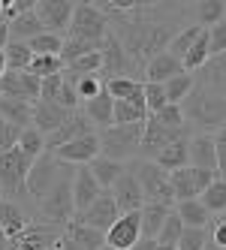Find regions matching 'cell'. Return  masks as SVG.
Returning <instances> with one entry per match:
<instances>
[{"instance_id":"6da1fadb","label":"cell","mask_w":226,"mask_h":250,"mask_svg":"<svg viewBox=\"0 0 226 250\" xmlns=\"http://www.w3.org/2000/svg\"><path fill=\"white\" fill-rule=\"evenodd\" d=\"M181 109H184L190 130L211 133V136L226 130V97H220L217 91H211V87H205L199 82L193 87V94L181 103Z\"/></svg>"},{"instance_id":"7a4b0ae2","label":"cell","mask_w":226,"mask_h":250,"mask_svg":"<svg viewBox=\"0 0 226 250\" xmlns=\"http://www.w3.org/2000/svg\"><path fill=\"white\" fill-rule=\"evenodd\" d=\"M73 175H76V166H66V172L61 175V181L55 184V190H51L45 199L37 205V208H40V220H42V223H51V226L66 229V223L76 217Z\"/></svg>"},{"instance_id":"3957f363","label":"cell","mask_w":226,"mask_h":250,"mask_svg":"<svg viewBox=\"0 0 226 250\" xmlns=\"http://www.w3.org/2000/svg\"><path fill=\"white\" fill-rule=\"evenodd\" d=\"M145 124H115L109 130H100L103 157H112L118 163H127V160H133L136 154H142Z\"/></svg>"},{"instance_id":"277c9868","label":"cell","mask_w":226,"mask_h":250,"mask_svg":"<svg viewBox=\"0 0 226 250\" xmlns=\"http://www.w3.org/2000/svg\"><path fill=\"white\" fill-rule=\"evenodd\" d=\"M130 169L136 172L139 184H142V193H145V205L148 202H157V205H172L175 208V190H172V175L166 169H160L154 160H133Z\"/></svg>"},{"instance_id":"5b68a950","label":"cell","mask_w":226,"mask_h":250,"mask_svg":"<svg viewBox=\"0 0 226 250\" xmlns=\"http://www.w3.org/2000/svg\"><path fill=\"white\" fill-rule=\"evenodd\" d=\"M33 169V160L21 151L12 148L0 157V199L19 202L21 196H27V175Z\"/></svg>"},{"instance_id":"8992f818","label":"cell","mask_w":226,"mask_h":250,"mask_svg":"<svg viewBox=\"0 0 226 250\" xmlns=\"http://www.w3.org/2000/svg\"><path fill=\"white\" fill-rule=\"evenodd\" d=\"M112 30L109 15L97 3H76V15L69 24L66 40H82V42H103Z\"/></svg>"},{"instance_id":"52a82bcc","label":"cell","mask_w":226,"mask_h":250,"mask_svg":"<svg viewBox=\"0 0 226 250\" xmlns=\"http://www.w3.org/2000/svg\"><path fill=\"white\" fill-rule=\"evenodd\" d=\"M66 166L69 163H61L51 151H45L40 160H33V169L27 175V199H33L40 205L45 196L55 190V184L61 181V175L66 172Z\"/></svg>"},{"instance_id":"ba28073f","label":"cell","mask_w":226,"mask_h":250,"mask_svg":"<svg viewBox=\"0 0 226 250\" xmlns=\"http://www.w3.org/2000/svg\"><path fill=\"white\" fill-rule=\"evenodd\" d=\"M172 175V190H175V199L187 202V199H202V193L217 181V172H208V169H196V166H187L178 172H169ZM175 202V205H178Z\"/></svg>"},{"instance_id":"9c48e42d","label":"cell","mask_w":226,"mask_h":250,"mask_svg":"<svg viewBox=\"0 0 226 250\" xmlns=\"http://www.w3.org/2000/svg\"><path fill=\"white\" fill-rule=\"evenodd\" d=\"M190 136H193V133H190V127L175 130V127H163L160 121L148 118V124H145V139H142V160H154L163 148L175 145V142H181V139H190Z\"/></svg>"},{"instance_id":"30bf717a","label":"cell","mask_w":226,"mask_h":250,"mask_svg":"<svg viewBox=\"0 0 226 250\" xmlns=\"http://www.w3.org/2000/svg\"><path fill=\"white\" fill-rule=\"evenodd\" d=\"M40 21L45 27V33H69V24H73V15H76V3L73 0H37V9Z\"/></svg>"},{"instance_id":"8fae6325","label":"cell","mask_w":226,"mask_h":250,"mask_svg":"<svg viewBox=\"0 0 226 250\" xmlns=\"http://www.w3.org/2000/svg\"><path fill=\"white\" fill-rule=\"evenodd\" d=\"M139 241H142V211L121 214L115 226L106 232V244L118 247V250H133Z\"/></svg>"},{"instance_id":"7c38bea8","label":"cell","mask_w":226,"mask_h":250,"mask_svg":"<svg viewBox=\"0 0 226 250\" xmlns=\"http://www.w3.org/2000/svg\"><path fill=\"white\" fill-rule=\"evenodd\" d=\"M40 94H42V82L33 76V73H19V69H9V73L0 79V97L37 103Z\"/></svg>"},{"instance_id":"4fadbf2b","label":"cell","mask_w":226,"mask_h":250,"mask_svg":"<svg viewBox=\"0 0 226 250\" xmlns=\"http://www.w3.org/2000/svg\"><path fill=\"white\" fill-rule=\"evenodd\" d=\"M91 133H97V127L88 121V115H84V112L79 109V112L69 115V121L63 124V127H61L58 133H51V136L45 139V151L58 154L63 145H69V142H76V139H82V136H91Z\"/></svg>"},{"instance_id":"5bb4252c","label":"cell","mask_w":226,"mask_h":250,"mask_svg":"<svg viewBox=\"0 0 226 250\" xmlns=\"http://www.w3.org/2000/svg\"><path fill=\"white\" fill-rule=\"evenodd\" d=\"M100 154H103L100 133H91V136H82L76 142H69V145H63L55 157L61 163H69V166H91Z\"/></svg>"},{"instance_id":"9a60e30c","label":"cell","mask_w":226,"mask_h":250,"mask_svg":"<svg viewBox=\"0 0 226 250\" xmlns=\"http://www.w3.org/2000/svg\"><path fill=\"white\" fill-rule=\"evenodd\" d=\"M112 196H115V202H118L121 214H130V211H142V208H145L142 184H139V178H136V172L130 169V163H127V172L121 175L118 184L112 187Z\"/></svg>"},{"instance_id":"2e32d148","label":"cell","mask_w":226,"mask_h":250,"mask_svg":"<svg viewBox=\"0 0 226 250\" xmlns=\"http://www.w3.org/2000/svg\"><path fill=\"white\" fill-rule=\"evenodd\" d=\"M106 193L100 187V181L94 178L91 166H76V175H73V199H76V214H84L100 196Z\"/></svg>"},{"instance_id":"e0dca14e","label":"cell","mask_w":226,"mask_h":250,"mask_svg":"<svg viewBox=\"0 0 226 250\" xmlns=\"http://www.w3.org/2000/svg\"><path fill=\"white\" fill-rule=\"evenodd\" d=\"M79 217L88 223V226H94V229H100V232H109L112 226H115V220L121 217V208H118V202H115V196H112V190H106L100 196V199L84 211V214H79Z\"/></svg>"},{"instance_id":"ac0fdd59","label":"cell","mask_w":226,"mask_h":250,"mask_svg":"<svg viewBox=\"0 0 226 250\" xmlns=\"http://www.w3.org/2000/svg\"><path fill=\"white\" fill-rule=\"evenodd\" d=\"M69 115H73V112L61 109L58 103H48V100H37V103H33V127H37L45 139L51 133H58L63 124L69 121Z\"/></svg>"},{"instance_id":"d6986e66","label":"cell","mask_w":226,"mask_h":250,"mask_svg":"<svg viewBox=\"0 0 226 250\" xmlns=\"http://www.w3.org/2000/svg\"><path fill=\"white\" fill-rule=\"evenodd\" d=\"M190 166L217 172V139L211 133H196L190 139Z\"/></svg>"},{"instance_id":"ffe728a7","label":"cell","mask_w":226,"mask_h":250,"mask_svg":"<svg viewBox=\"0 0 226 250\" xmlns=\"http://www.w3.org/2000/svg\"><path fill=\"white\" fill-rule=\"evenodd\" d=\"M82 112L88 115V121L94 124V127H100V130L115 127V97L109 91H103L100 97L82 103Z\"/></svg>"},{"instance_id":"44dd1931","label":"cell","mask_w":226,"mask_h":250,"mask_svg":"<svg viewBox=\"0 0 226 250\" xmlns=\"http://www.w3.org/2000/svg\"><path fill=\"white\" fill-rule=\"evenodd\" d=\"M181 73H187L184 63L178 58H172L169 51H163V55H157L154 61H148V66H145V82L166 84V82H172V79L181 76Z\"/></svg>"},{"instance_id":"7402d4cb","label":"cell","mask_w":226,"mask_h":250,"mask_svg":"<svg viewBox=\"0 0 226 250\" xmlns=\"http://www.w3.org/2000/svg\"><path fill=\"white\" fill-rule=\"evenodd\" d=\"M27 226H30L27 211H24L19 202H12V199H0V229H3L12 241L19 238V235H24Z\"/></svg>"},{"instance_id":"603a6c76","label":"cell","mask_w":226,"mask_h":250,"mask_svg":"<svg viewBox=\"0 0 226 250\" xmlns=\"http://www.w3.org/2000/svg\"><path fill=\"white\" fill-rule=\"evenodd\" d=\"M63 235H66V238H73L76 244H82L84 250H103V247H106V232H100V229L88 226V223L79 217V214L66 223Z\"/></svg>"},{"instance_id":"cb8c5ba5","label":"cell","mask_w":226,"mask_h":250,"mask_svg":"<svg viewBox=\"0 0 226 250\" xmlns=\"http://www.w3.org/2000/svg\"><path fill=\"white\" fill-rule=\"evenodd\" d=\"M106 91L115 100H124V103H133L139 109H145V82H139V79H109Z\"/></svg>"},{"instance_id":"d4e9b609","label":"cell","mask_w":226,"mask_h":250,"mask_svg":"<svg viewBox=\"0 0 226 250\" xmlns=\"http://www.w3.org/2000/svg\"><path fill=\"white\" fill-rule=\"evenodd\" d=\"M190 139H193V136H190ZM190 139H181V142H175V145L163 148L157 157H154V163H157L160 169H166V172L187 169L190 166Z\"/></svg>"},{"instance_id":"484cf974","label":"cell","mask_w":226,"mask_h":250,"mask_svg":"<svg viewBox=\"0 0 226 250\" xmlns=\"http://www.w3.org/2000/svg\"><path fill=\"white\" fill-rule=\"evenodd\" d=\"M196 76V82L199 84H205V87H211V91H217L220 97H226V55H217V58H211L199 73H193Z\"/></svg>"},{"instance_id":"4316f807","label":"cell","mask_w":226,"mask_h":250,"mask_svg":"<svg viewBox=\"0 0 226 250\" xmlns=\"http://www.w3.org/2000/svg\"><path fill=\"white\" fill-rule=\"evenodd\" d=\"M0 115L3 121L15 124V127H33V103H24V100H12V97H0Z\"/></svg>"},{"instance_id":"83f0119b","label":"cell","mask_w":226,"mask_h":250,"mask_svg":"<svg viewBox=\"0 0 226 250\" xmlns=\"http://www.w3.org/2000/svg\"><path fill=\"white\" fill-rule=\"evenodd\" d=\"M175 214L184 220L187 229H205V226H211V211H208L202 205V199H187V202H178L175 205Z\"/></svg>"},{"instance_id":"f1b7e54d","label":"cell","mask_w":226,"mask_h":250,"mask_svg":"<svg viewBox=\"0 0 226 250\" xmlns=\"http://www.w3.org/2000/svg\"><path fill=\"white\" fill-rule=\"evenodd\" d=\"M91 172H94V178L100 181V187L103 190H112L115 184H118V178L127 172V163H118V160H112V157H97L94 163H91Z\"/></svg>"},{"instance_id":"f546056e","label":"cell","mask_w":226,"mask_h":250,"mask_svg":"<svg viewBox=\"0 0 226 250\" xmlns=\"http://www.w3.org/2000/svg\"><path fill=\"white\" fill-rule=\"evenodd\" d=\"M42 33H45V27H42V21H40L37 12H24L15 21H9V37L15 42H30V40L42 37Z\"/></svg>"},{"instance_id":"4dcf8cb0","label":"cell","mask_w":226,"mask_h":250,"mask_svg":"<svg viewBox=\"0 0 226 250\" xmlns=\"http://www.w3.org/2000/svg\"><path fill=\"white\" fill-rule=\"evenodd\" d=\"M175 211L172 205H157V202H148L142 208V235L145 238H157L160 235V229L166 226L169 220V214Z\"/></svg>"},{"instance_id":"1f68e13d","label":"cell","mask_w":226,"mask_h":250,"mask_svg":"<svg viewBox=\"0 0 226 250\" xmlns=\"http://www.w3.org/2000/svg\"><path fill=\"white\" fill-rule=\"evenodd\" d=\"M193 19L199 27H214L220 21H226V3L223 0H199V3L193 6Z\"/></svg>"},{"instance_id":"d6a6232c","label":"cell","mask_w":226,"mask_h":250,"mask_svg":"<svg viewBox=\"0 0 226 250\" xmlns=\"http://www.w3.org/2000/svg\"><path fill=\"white\" fill-rule=\"evenodd\" d=\"M208 61H211V37H208V27H205L202 37L193 42V48H190V55L184 58V69L187 73H199Z\"/></svg>"},{"instance_id":"836d02e7","label":"cell","mask_w":226,"mask_h":250,"mask_svg":"<svg viewBox=\"0 0 226 250\" xmlns=\"http://www.w3.org/2000/svg\"><path fill=\"white\" fill-rule=\"evenodd\" d=\"M202 30H205V27H199V24H190V27H184V30L178 33V37L169 42V48H166V51H169L172 58H178V61L184 63V58L190 55V48H193V42L202 37Z\"/></svg>"},{"instance_id":"e575fe53","label":"cell","mask_w":226,"mask_h":250,"mask_svg":"<svg viewBox=\"0 0 226 250\" xmlns=\"http://www.w3.org/2000/svg\"><path fill=\"white\" fill-rule=\"evenodd\" d=\"M3 55L9 61V69H19V73H27L33 58H37V55H33V48H30V42H15V40L3 48Z\"/></svg>"},{"instance_id":"d590c367","label":"cell","mask_w":226,"mask_h":250,"mask_svg":"<svg viewBox=\"0 0 226 250\" xmlns=\"http://www.w3.org/2000/svg\"><path fill=\"white\" fill-rule=\"evenodd\" d=\"M63 69H66V63H63L61 55H37L27 73H33V76L42 82V79H51V76H61Z\"/></svg>"},{"instance_id":"8d00e7d4","label":"cell","mask_w":226,"mask_h":250,"mask_svg":"<svg viewBox=\"0 0 226 250\" xmlns=\"http://www.w3.org/2000/svg\"><path fill=\"white\" fill-rule=\"evenodd\" d=\"M193 87H196V76L193 73H181L172 82H166V97H169L172 105H181L190 94H193Z\"/></svg>"},{"instance_id":"74e56055","label":"cell","mask_w":226,"mask_h":250,"mask_svg":"<svg viewBox=\"0 0 226 250\" xmlns=\"http://www.w3.org/2000/svg\"><path fill=\"white\" fill-rule=\"evenodd\" d=\"M66 76L76 84L82 103H88V100H94V97H100L103 91H106V79L103 76H76V73H66Z\"/></svg>"},{"instance_id":"f35d334b","label":"cell","mask_w":226,"mask_h":250,"mask_svg":"<svg viewBox=\"0 0 226 250\" xmlns=\"http://www.w3.org/2000/svg\"><path fill=\"white\" fill-rule=\"evenodd\" d=\"M202 205L211 214H226V181L217 178V181L202 193Z\"/></svg>"},{"instance_id":"ab89813d","label":"cell","mask_w":226,"mask_h":250,"mask_svg":"<svg viewBox=\"0 0 226 250\" xmlns=\"http://www.w3.org/2000/svg\"><path fill=\"white\" fill-rule=\"evenodd\" d=\"M19 148L30 157V160H40L42 154H45V136L37 130V127H27L24 133H21V142H19Z\"/></svg>"},{"instance_id":"60d3db41","label":"cell","mask_w":226,"mask_h":250,"mask_svg":"<svg viewBox=\"0 0 226 250\" xmlns=\"http://www.w3.org/2000/svg\"><path fill=\"white\" fill-rule=\"evenodd\" d=\"M151 115L145 109H139L133 103H124V100H115V124H145Z\"/></svg>"},{"instance_id":"b9f144b4","label":"cell","mask_w":226,"mask_h":250,"mask_svg":"<svg viewBox=\"0 0 226 250\" xmlns=\"http://www.w3.org/2000/svg\"><path fill=\"white\" fill-rule=\"evenodd\" d=\"M184 229H187L184 220L178 217L175 211H172V214H169V220H166V226L160 229L157 241H160V244H169V247H178V244H181V235H184Z\"/></svg>"},{"instance_id":"7bdbcfd3","label":"cell","mask_w":226,"mask_h":250,"mask_svg":"<svg viewBox=\"0 0 226 250\" xmlns=\"http://www.w3.org/2000/svg\"><path fill=\"white\" fill-rule=\"evenodd\" d=\"M169 105V97H166V84H154V82H145V109L148 115H157L160 109Z\"/></svg>"},{"instance_id":"ee69618b","label":"cell","mask_w":226,"mask_h":250,"mask_svg":"<svg viewBox=\"0 0 226 250\" xmlns=\"http://www.w3.org/2000/svg\"><path fill=\"white\" fill-rule=\"evenodd\" d=\"M63 40L66 37H58V33H42V37L30 40V48H33V55H61Z\"/></svg>"},{"instance_id":"f6af8a7d","label":"cell","mask_w":226,"mask_h":250,"mask_svg":"<svg viewBox=\"0 0 226 250\" xmlns=\"http://www.w3.org/2000/svg\"><path fill=\"white\" fill-rule=\"evenodd\" d=\"M154 121H160L163 127H175V130H181V127H187V118H184V109L181 105H166V109H160L157 115H151Z\"/></svg>"},{"instance_id":"bcb514c9","label":"cell","mask_w":226,"mask_h":250,"mask_svg":"<svg viewBox=\"0 0 226 250\" xmlns=\"http://www.w3.org/2000/svg\"><path fill=\"white\" fill-rule=\"evenodd\" d=\"M208 241H211V232L208 229H184V235H181V250H205Z\"/></svg>"},{"instance_id":"7dc6e473","label":"cell","mask_w":226,"mask_h":250,"mask_svg":"<svg viewBox=\"0 0 226 250\" xmlns=\"http://www.w3.org/2000/svg\"><path fill=\"white\" fill-rule=\"evenodd\" d=\"M21 127H15V124H9V121H3L0 124V157H3L6 151H12V148H19V142H21Z\"/></svg>"},{"instance_id":"c3c4849f","label":"cell","mask_w":226,"mask_h":250,"mask_svg":"<svg viewBox=\"0 0 226 250\" xmlns=\"http://www.w3.org/2000/svg\"><path fill=\"white\" fill-rule=\"evenodd\" d=\"M208 37H211V58L226 55V21L208 27Z\"/></svg>"},{"instance_id":"681fc988","label":"cell","mask_w":226,"mask_h":250,"mask_svg":"<svg viewBox=\"0 0 226 250\" xmlns=\"http://www.w3.org/2000/svg\"><path fill=\"white\" fill-rule=\"evenodd\" d=\"M208 232H211V244L226 250V214H223V217H214L211 226H208Z\"/></svg>"},{"instance_id":"f907efd6","label":"cell","mask_w":226,"mask_h":250,"mask_svg":"<svg viewBox=\"0 0 226 250\" xmlns=\"http://www.w3.org/2000/svg\"><path fill=\"white\" fill-rule=\"evenodd\" d=\"M214 139H217V178L226 181V130H220Z\"/></svg>"},{"instance_id":"816d5d0a","label":"cell","mask_w":226,"mask_h":250,"mask_svg":"<svg viewBox=\"0 0 226 250\" xmlns=\"http://www.w3.org/2000/svg\"><path fill=\"white\" fill-rule=\"evenodd\" d=\"M133 250H160V241H157V238H145V235H142V241H139Z\"/></svg>"},{"instance_id":"f5cc1de1","label":"cell","mask_w":226,"mask_h":250,"mask_svg":"<svg viewBox=\"0 0 226 250\" xmlns=\"http://www.w3.org/2000/svg\"><path fill=\"white\" fill-rule=\"evenodd\" d=\"M58 247H61V250H84V247H82V244H76V241H73V238H66V235H63V238H61V244H58Z\"/></svg>"},{"instance_id":"db71d44e","label":"cell","mask_w":226,"mask_h":250,"mask_svg":"<svg viewBox=\"0 0 226 250\" xmlns=\"http://www.w3.org/2000/svg\"><path fill=\"white\" fill-rule=\"evenodd\" d=\"M9 247H12V238L6 235L3 229H0V250H9Z\"/></svg>"},{"instance_id":"11a10c76","label":"cell","mask_w":226,"mask_h":250,"mask_svg":"<svg viewBox=\"0 0 226 250\" xmlns=\"http://www.w3.org/2000/svg\"><path fill=\"white\" fill-rule=\"evenodd\" d=\"M9 73V61H6V55H3V51H0V79H3Z\"/></svg>"},{"instance_id":"9f6ffc18","label":"cell","mask_w":226,"mask_h":250,"mask_svg":"<svg viewBox=\"0 0 226 250\" xmlns=\"http://www.w3.org/2000/svg\"><path fill=\"white\" fill-rule=\"evenodd\" d=\"M160 250H181V247H169V244H160Z\"/></svg>"},{"instance_id":"6f0895ef","label":"cell","mask_w":226,"mask_h":250,"mask_svg":"<svg viewBox=\"0 0 226 250\" xmlns=\"http://www.w3.org/2000/svg\"><path fill=\"white\" fill-rule=\"evenodd\" d=\"M205 250H220V247H214V244H211V241H208V247H205Z\"/></svg>"},{"instance_id":"680465c9","label":"cell","mask_w":226,"mask_h":250,"mask_svg":"<svg viewBox=\"0 0 226 250\" xmlns=\"http://www.w3.org/2000/svg\"><path fill=\"white\" fill-rule=\"evenodd\" d=\"M103 250H118V247H109V244H106V247H103Z\"/></svg>"},{"instance_id":"91938a15","label":"cell","mask_w":226,"mask_h":250,"mask_svg":"<svg viewBox=\"0 0 226 250\" xmlns=\"http://www.w3.org/2000/svg\"><path fill=\"white\" fill-rule=\"evenodd\" d=\"M0 124H3V115H0Z\"/></svg>"},{"instance_id":"94428289","label":"cell","mask_w":226,"mask_h":250,"mask_svg":"<svg viewBox=\"0 0 226 250\" xmlns=\"http://www.w3.org/2000/svg\"><path fill=\"white\" fill-rule=\"evenodd\" d=\"M0 21H3V15H0Z\"/></svg>"},{"instance_id":"6125c7cd","label":"cell","mask_w":226,"mask_h":250,"mask_svg":"<svg viewBox=\"0 0 226 250\" xmlns=\"http://www.w3.org/2000/svg\"><path fill=\"white\" fill-rule=\"evenodd\" d=\"M55 250H61V247H55Z\"/></svg>"}]
</instances>
